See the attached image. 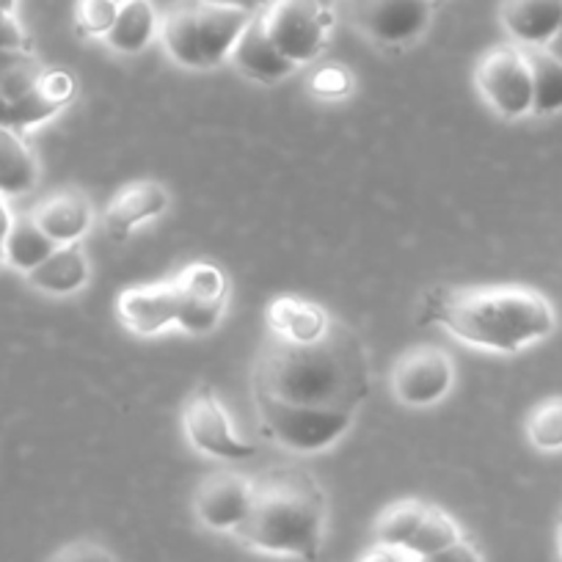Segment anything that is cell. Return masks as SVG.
<instances>
[{
  "mask_svg": "<svg viewBox=\"0 0 562 562\" xmlns=\"http://www.w3.org/2000/svg\"><path fill=\"white\" fill-rule=\"evenodd\" d=\"M372 389L370 350L350 323L331 317V326L312 342L270 337L251 370V394L295 408L359 414Z\"/></svg>",
  "mask_w": 562,
  "mask_h": 562,
  "instance_id": "cell-1",
  "label": "cell"
},
{
  "mask_svg": "<svg viewBox=\"0 0 562 562\" xmlns=\"http://www.w3.org/2000/svg\"><path fill=\"white\" fill-rule=\"evenodd\" d=\"M416 321L422 326L439 323L458 342L507 356L557 331L554 304L524 284L434 288L422 295Z\"/></svg>",
  "mask_w": 562,
  "mask_h": 562,
  "instance_id": "cell-2",
  "label": "cell"
},
{
  "mask_svg": "<svg viewBox=\"0 0 562 562\" xmlns=\"http://www.w3.org/2000/svg\"><path fill=\"white\" fill-rule=\"evenodd\" d=\"M326 518V491L315 474L304 467H276L254 480L251 510L232 535L257 551L315 562Z\"/></svg>",
  "mask_w": 562,
  "mask_h": 562,
  "instance_id": "cell-3",
  "label": "cell"
},
{
  "mask_svg": "<svg viewBox=\"0 0 562 562\" xmlns=\"http://www.w3.org/2000/svg\"><path fill=\"white\" fill-rule=\"evenodd\" d=\"M257 12L224 3L193 0L171 9L160 23V40L175 64L186 69H213L229 61L243 29Z\"/></svg>",
  "mask_w": 562,
  "mask_h": 562,
  "instance_id": "cell-4",
  "label": "cell"
},
{
  "mask_svg": "<svg viewBox=\"0 0 562 562\" xmlns=\"http://www.w3.org/2000/svg\"><path fill=\"white\" fill-rule=\"evenodd\" d=\"M257 419L265 434L281 445L284 450L312 456L337 445L350 428H353V414H334V411H312L295 408V405L276 403L268 397H254Z\"/></svg>",
  "mask_w": 562,
  "mask_h": 562,
  "instance_id": "cell-5",
  "label": "cell"
},
{
  "mask_svg": "<svg viewBox=\"0 0 562 562\" xmlns=\"http://www.w3.org/2000/svg\"><path fill=\"white\" fill-rule=\"evenodd\" d=\"M265 31L284 58L304 67L321 58L331 34V9L317 0H268L262 9Z\"/></svg>",
  "mask_w": 562,
  "mask_h": 562,
  "instance_id": "cell-6",
  "label": "cell"
},
{
  "mask_svg": "<svg viewBox=\"0 0 562 562\" xmlns=\"http://www.w3.org/2000/svg\"><path fill=\"white\" fill-rule=\"evenodd\" d=\"M474 89L496 116H532V72L524 47L510 42L483 53L474 67Z\"/></svg>",
  "mask_w": 562,
  "mask_h": 562,
  "instance_id": "cell-7",
  "label": "cell"
},
{
  "mask_svg": "<svg viewBox=\"0 0 562 562\" xmlns=\"http://www.w3.org/2000/svg\"><path fill=\"white\" fill-rule=\"evenodd\" d=\"M182 430H186L188 445L207 458L248 461L257 456V447L235 434L229 414L210 386H196L188 394L182 405Z\"/></svg>",
  "mask_w": 562,
  "mask_h": 562,
  "instance_id": "cell-8",
  "label": "cell"
},
{
  "mask_svg": "<svg viewBox=\"0 0 562 562\" xmlns=\"http://www.w3.org/2000/svg\"><path fill=\"white\" fill-rule=\"evenodd\" d=\"M456 364L434 345L408 348L392 367V394L405 408H430L452 392Z\"/></svg>",
  "mask_w": 562,
  "mask_h": 562,
  "instance_id": "cell-9",
  "label": "cell"
},
{
  "mask_svg": "<svg viewBox=\"0 0 562 562\" xmlns=\"http://www.w3.org/2000/svg\"><path fill=\"white\" fill-rule=\"evenodd\" d=\"M353 25L383 47L419 40L434 20V0H350Z\"/></svg>",
  "mask_w": 562,
  "mask_h": 562,
  "instance_id": "cell-10",
  "label": "cell"
},
{
  "mask_svg": "<svg viewBox=\"0 0 562 562\" xmlns=\"http://www.w3.org/2000/svg\"><path fill=\"white\" fill-rule=\"evenodd\" d=\"M254 480L237 472L207 474L193 491V513L215 532H235L251 510Z\"/></svg>",
  "mask_w": 562,
  "mask_h": 562,
  "instance_id": "cell-11",
  "label": "cell"
},
{
  "mask_svg": "<svg viewBox=\"0 0 562 562\" xmlns=\"http://www.w3.org/2000/svg\"><path fill=\"white\" fill-rule=\"evenodd\" d=\"M116 315L127 331L140 334V337H155L177 326L180 293L175 288V279L122 290L116 299Z\"/></svg>",
  "mask_w": 562,
  "mask_h": 562,
  "instance_id": "cell-12",
  "label": "cell"
},
{
  "mask_svg": "<svg viewBox=\"0 0 562 562\" xmlns=\"http://www.w3.org/2000/svg\"><path fill=\"white\" fill-rule=\"evenodd\" d=\"M75 91H78V83H75L67 69H45L29 94L9 102L7 127L23 133V130L36 127V124L50 122L75 100Z\"/></svg>",
  "mask_w": 562,
  "mask_h": 562,
  "instance_id": "cell-13",
  "label": "cell"
},
{
  "mask_svg": "<svg viewBox=\"0 0 562 562\" xmlns=\"http://www.w3.org/2000/svg\"><path fill=\"white\" fill-rule=\"evenodd\" d=\"M229 61L240 75L257 83H281L295 72V64L279 53V47L270 42L268 31H265L262 12L254 14L248 25L243 29L240 40H237L235 50H232Z\"/></svg>",
  "mask_w": 562,
  "mask_h": 562,
  "instance_id": "cell-14",
  "label": "cell"
},
{
  "mask_svg": "<svg viewBox=\"0 0 562 562\" xmlns=\"http://www.w3.org/2000/svg\"><path fill=\"white\" fill-rule=\"evenodd\" d=\"M499 23L513 45L546 47L562 34V0H502Z\"/></svg>",
  "mask_w": 562,
  "mask_h": 562,
  "instance_id": "cell-15",
  "label": "cell"
},
{
  "mask_svg": "<svg viewBox=\"0 0 562 562\" xmlns=\"http://www.w3.org/2000/svg\"><path fill=\"white\" fill-rule=\"evenodd\" d=\"M171 204V193L155 180H138L119 188L105 207V226L113 237H127L147 221L164 215Z\"/></svg>",
  "mask_w": 562,
  "mask_h": 562,
  "instance_id": "cell-16",
  "label": "cell"
},
{
  "mask_svg": "<svg viewBox=\"0 0 562 562\" xmlns=\"http://www.w3.org/2000/svg\"><path fill=\"white\" fill-rule=\"evenodd\" d=\"M36 226L50 237L56 246H72L86 237L94 224V207L83 191H56L42 199L34 210Z\"/></svg>",
  "mask_w": 562,
  "mask_h": 562,
  "instance_id": "cell-17",
  "label": "cell"
},
{
  "mask_svg": "<svg viewBox=\"0 0 562 562\" xmlns=\"http://www.w3.org/2000/svg\"><path fill=\"white\" fill-rule=\"evenodd\" d=\"M331 317L334 315H328L321 304L299 299V295H276L265 310L270 337L295 345L323 337L331 326Z\"/></svg>",
  "mask_w": 562,
  "mask_h": 562,
  "instance_id": "cell-18",
  "label": "cell"
},
{
  "mask_svg": "<svg viewBox=\"0 0 562 562\" xmlns=\"http://www.w3.org/2000/svg\"><path fill=\"white\" fill-rule=\"evenodd\" d=\"M89 259L80 243L72 246H58L40 268L25 273L31 288L47 295H72L89 284Z\"/></svg>",
  "mask_w": 562,
  "mask_h": 562,
  "instance_id": "cell-19",
  "label": "cell"
},
{
  "mask_svg": "<svg viewBox=\"0 0 562 562\" xmlns=\"http://www.w3.org/2000/svg\"><path fill=\"white\" fill-rule=\"evenodd\" d=\"M40 182V164L12 127H0V196L14 199L31 193Z\"/></svg>",
  "mask_w": 562,
  "mask_h": 562,
  "instance_id": "cell-20",
  "label": "cell"
},
{
  "mask_svg": "<svg viewBox=\"0 0 562 562\" xmlns=\"http://www.w3.org/2000/svg\"><path fill=\"white\" fill-rule=\"evenodd\" d=\"M155 34H158V18H155L153 3L149 0H127L119 7L116 20L105 34V45L111 50L124 53V56H135V53L147 50Z\"/></svg>",
  "mask_w": 562,
  "mask_h": 562,
  "instance_id": "cell-21",
  "label": "cell"
},
{
  "mask_svg": "<svg viewBox=\"0 0 562 562\" xmlns=\"http://www.w3.org/2000/svg\"><path fill=\"white\" fill-rule=\"evenodd\" d=\"M56 248V243L36 226L34 215L23 213L18 215V218H12V226H9L7 237H3V262H7L9 268L31 273V270L40 268Z\"/></svg>",
  "mask_w": 562,
  "mask_h": 562,
  "instance_id": "cell-22",
  "label": "cell"
},
{
  "mask_svg": "<svg viewBox=\"0 0 562 562\" xmlns=\"http://www.w3.org/2000/svg\"><path fill=\"white\" fill-rule=\"evenodd\" d=\"M532 72V116L562 113V64L546 47H524Z\"/></svg>",
  "mask_w": 562,
  "mask_h": 562,
  "instance_id": "cell-23",
  "label": "cell"
},
{
  "mask_svg": "<svg viewBox=\"0 0 562 562\" xmlns=\"http://www.w3.org/2000/svg\"><path fill=\"white\" fill-rule=\"evenodd\" d=\"M175 288L180 293V301L188 304H224L229 301V279L224 270L213 262L186 265L180 273L175 276Z\"/></svg>",
  "mask_w": 562,
  "mask_h": 562,
  "instance_id": "cell-24",
  "label": "cell"
},
{
  "mask_svg": "<svg viewBox=\"0 0 562 562\" xmlns=\"http://www.w3.org/2000/svg\"><path fill=\"white\" fill-rule=\"evenodd\" d=\"M428 507L430 505H425L422 499H400L389 505L375 521V543L403 551L408 540L414 538L416 529H419Z\"/></svg>",
  "mask_w": 562,
  "mask_h": 562,
  "instance_id": "cell-25",
  "label": "cell"
},
{
  "mask_svg": "<svg viewBox=\"0 0 562 562\" xmlns=\"http://www.w3.org/2000/svg\"><path fill=\"white\" fill-rule=\"evenodd\" d=\"M456 540H461V529H458V524L452 521L441 507L430 505L428 513H425V518H422L419 529H416L414 538L408 540V546H405L403 551L408 557H414V560H422V557L447 549V546H452Z\"/></svg>",
  "mask_w": 562,
  "mask_h": 562,
  "instance_id": "cell-26",
  "label": "cell"
},
{
  "mask_svg": "<svg viewBox=\"0 0 562 562\" xmlns=\"http://www.w3.org/2000/svg\"><path fill=\"white\" fill-rule=\"evenodd\" d=\"M524 430L538 452H562V397H549L535 405Z\"/></svg>",
  "mask_w": 562,
  "mask_h": 562,
  "instance_id": "cell-27",
  "label": "cell"
},
{
  "mask_svg": "<svg viewBox=\"0 0 562 562\" xmlns=\"http://www.w3.org/2000/svg\"><path fill=\"white\" fill-rule=\"evenodd\" d=\"M116 14L119 3H113V0H80L78 18H75L78 34L86 36V40H105Z\"/></svg>",
  "mask_w": 562,
  "mask_h": 562,
  "instance_id": "cell-28",
  "label": "cell"
},
{
  "mask_svg": "<svg viewBox=\"0 0 562 562\" xmlns=\"http://www.w3.org/2000/svg\"><path fill=\"white\" fill-rule=\"evenodd\" d=\"M310 91L317 100H345L353 91V75L345 67H339V64H326V67H321L312 75Z\"/></svg>",
  "mask_w": 562,
  "mask_h": 562,
  "instance_id": "cell-29",
  "label": "cell"
},
{
  "mask_svg": "<svg viewBox=\"0 0 562 562\" xmlns=\"http://www.w3.org/2000/svg\"><path fill=\"white\" fill-rule=\"evenodd\" d=\"M47 562H116V557H113L111 549L102 546L100 540L80 538L53 551V554L47 557Z\"/></svg>",
  "mask_w": 562,
  "mask_h": 562,
  "instance_id": "cell-30",
  "label": "cell"
},
{
  "mask_svg": "<svg viewBox=\"0 0 562 562\" xmlns=\"http://www.w3.org/2000/svg\"><path fill=\"white\" fill-rule=\"evenodd\" d=\"M0 50H29V36L14 12L0 9Z\"/></svg>",
  "mask_w": 562,
  "mask_h": 562,
  "instance_id": "cell-31",
  "label": "cell"
},
{
  "mask_svg": "<svg viewBox=\"0 0 562 562\" xmlns=\"http://www.w3.org/2000/svg\"><path fill=\"white\" fill-rule=\"evenodd\" d=\"M416 562H483V557H480V551L474 549L469 540H456L452 546H447V549L436 551V554H428L422 557V560Z\"/></svg>",
  "mask_w": 562,
  "mask_h": 562,
  "instance_id": "cell-32",
  "label": "cell"
},
{
  "mask_svg": "<svg viewBox=\"0 0 562 562\" xmlns=\"http://www.w3.org/2000/svg\"><path fill=\"white\" fill-rule=\"evenodd\" d=\"M361 562H405V551L400 549H386V546H375L372 551H367Z\"/></svg>",
  "mask_w": 562,
  "mask_h": 562,
  "instance_id": "cell-33",
  "label": "cell"
},
{
  "mask_svg": "<svg viewBox=\"0 0 562 562\" xmlns=\"http://www.w3.org/2000/svg\"><path fill=\"white\" fill-rule=\"evenodd\" d=\"M31 56V50H0V75H7L9 69L23 64Z\"/></svg>",
  "mask_w": 562,
  "mask_h": 562,
  "instance_id": "cell-34",
  "label": "cell"
},
{
  "mask_svg": "<svg viewBox=\"0 0 562 562\" xmlns=\"http://www.w3.org/2000/svg\"><path fill=\"white\" fill-rule=\"evenodd\" d=\"M207 3H224V7L246 9V12H262L268 0H207Z\"/></svg>",
  "mask_w": 562,
  "mask_h": 562,
  "instance_id": "cell-35",
  "label": "cell"
},
{
  "mask_svg": "<svg viewBox=\"0 0 562 562\" xmlns=\"http://www.w3.org/2000/svg\"><path fill=\"white\" fill-rule=\"evenodd\" d=\"M12 218H14V215L9 213V207H7V199L0 196V243H3V237H7L9 226H12Z\"/></svg>",
  "mask_w": 562,
  "mask_h": 562,
  "instance_id": "cell-36",
  "label": "cell"
},
{
  "mask_svg": "<svg viewBox=\"0 0 562 562\" xmlns=\"http://www.w3.org/2000/svg\"><path fill=\"white\" fill-rule=\"evenodd\" d=\"M546 50H549V53H551V56H554V58H557V61H560V64H562V34H557V36H554V40H551V42H549V45H546Z\"/></svg>",
  "mask_w": 562,
  "mask_h": 562,
  "instance_id": "cell-37",
  "label": "cell"
},
{
  "mask_svg": "<svg viewBox=\"0 0 562 562\" xmlns=\"http://www.w3.org/2000/svg\"><path fill=\"white\" fill-rule=\"evenodd\" d=\"M7 116H9V100L0 94V127H7Z\"/></svg>",
  "mask_w": 562,
  "mask_h": 562,
  "instance_id": "cell-38",
  "label": "cell"
},
{
  "mask_svg": "<svg viewBox=\"0 0 562 562\" xmlns=\"http://www.w3.org/2000/svg\"><path fill=\"white\" fill-rule=\"evenodd\" d=\"M18 7V0H0V9H7V12H14Z\"/></svg>",
  "mask_w": 562,
  "mask_h": 562,
  "instance_id": "cell-39",
  "label": "cell"
},
{
  "mask_svg": "<svg viewBox=\"0 0 562 562\" xmlns=\"http://www.w3.org/2000/svg\"><path fill=\"white\" fill-rule=\"evenodd\" d=\"M317 3H321V7H326V9H334V3H337V0H317Z\"/></svg>",
  "mask_w": 562,
  "mask_h": 562,
  "instance_id": "cell-40",
  "label": "cell"
},
{
  "mask_svg": "<svg viewBox=\"0 0 562 562\" xmlns=\"http://www.w3.org/2000/svg\"><path fill=\"white\" fill-rule=\"evenodd\" d=\"M0 265H7L3 262V243H0Z\"/></svg>",
  "mask_w": 562,
  "mask_h": 562,
  "instance_id": "cell-41",
  "label": "cell"
},
{
  "mask_svg": "<svg viewBox=\"0 0 562 562\" xmlns=\"http://www.w3.org/2000/svg\"><path fill=\"white\" fill-rule=\"evenodd\" d=\"M113 3H119V7H122V3H127V0H113Z\"/></svg>",
  "mask_w": 562,
  "mask_h": 562,
  "instance_id": "cell-42",
  "label": "cell"
}]
</instances>
